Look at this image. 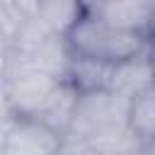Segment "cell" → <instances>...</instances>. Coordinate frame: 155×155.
I'll use <instances>...</instances> for the list:
<instances>
[{"instance_id":"9a60e30c","label":"cell","mask_w":155,"mask_h":155,"mask_svg":"<svg viewBox=\"0 0 155 155\" xmlns=\"http://www.w3.org/2000/svg\"><path fill=\"white\" fill-rule=\"evenodd\" d=\"M145 155H155V145H150V148H145Z\"/></svg>"},{"instance_id":"8fae6325","label":"cell","mask_w":155,"mask_h":155,"mask_svg":"<svg viewBox=\"0 0 155 155\" xmlns=\"http://www.w3.org/2000/svg\"><path fill=\"white\" fill-rule=\"evenodd\" d=\"M58 155H104L102 148L90 140V138H78V136H65L61 143Z\"/></svg>"},{"instance_id":"2e32d148","label":"cell","mask_w":155,"mask_h":155,"mask_svg":"<svg viewBox=\"0 0 155 155\" xmlns=\"http://www.w3.org/2000/svg\"><path fill=\"white\" fill-rule=\"evenodd\" d=\"M97 2H104V0H85V5H97Z\"/></svg>"},{"instance_id":"6da1fadb","label":"cell","mask_w":155,"mask_h":155,"mask_svg":"<svg viewBox=\"0 0 155 155\" xmlns=\"http://www.w3.org/2000/svg\"><path fill=\"white\" fill-rule=\"evenodd\" d=\"M65 41L75 56L97 58V61H104L111 65L128 61L150 48L145 34L116 29V27L107 24L104 19H99L97 15H92L90 10H85V15L70 29Z\"/></svg>"},{"instance_id":"3957f363","label":"cell","mask_w":155,"mask_h":155,"mask_svg":"<svg viewBox=\"0 0 155 155\" xmlns=\"http://www.w3.org/2000/svg\"><path fill=\"white\" fill-rule=\"evenodd\" d=\"M61 85H63V78L51 75L41 68L19 63L17 73L7 78L5 99H7L10 114L12 116H39L48 107V102L53 99Z\"/></svg>"},{"instance_id":"7c38bea8","label":"cell","mask_w":155,"mask_h":155,"mask_svg":"<svg viewBox=\"0 0 155 155\" xmlns=\"http://www.w3.org/2000/svg\"><path fill=\"white\" fill-rule=\"evenodd\" d=\"M24 19H29V17H36L39 15V5H41V0H7Z\"/></svg>"},{"instance_id":"5b68a950","label":"cell","mask_w":155,"mask_h":155,"mask_svg":"<svg viewBox=\"0 0 155 155\" xmlns=\"http://www.w3.org/2000/svg\"><path fill=\"white\" fill-rule=\"evenodd\" d=\"M87 10L116 29L138 31V34L148 31L150 17L155 12L153 5L145 0H104L97 5H87Z\"/></svg>"},{"instance_id":"5bb4252c","label":"cell","mask_w":155,"mask_h":155,"mask_svg":"<svg viewBox=\"0 0 155 155\" xmlns=\"http://www.w3.org/2000/svg\"><path fill=\"white\" fill-rule=\"evenodd\" d=\"M150 61H153V73H155V46H150Z\"/></svg>"},{"instance_id":"52a82bcc","label":"cell","mask_w":155,"mask_h":155,"mask_svg":"<svg viewBox=\"0 0 155 155\" xmlns=\"http://www.w3.org/2000/svg\"><path fill=\"white\" fill-rule=\"evenodd\" d=\"M111 63L97 61V58H85V56H75L70 61L68 68V82L82 94V92H97V90H109V80H111Z\"/></svg>"},{"instance_id":"8992f818","label":"cell","mask_w":155,"mask_h":155,"mask_svg":"<svg viewBox=\"0 0 155 155\" xmlns=\"http://www.w3.org/2000/svg\"><path fill=\"white\" fill-rule=\"evenodd\" d=\"M155 85V73H153V61H150V48L128 58V61H121L111 68V80H109V90L131 99L136 97L138 92L148 90Z\"/></svg>"},{"instance_id":"7a4b0ae2","label":"cell","mask_w":155,"mask_h":155,"mask_svg":"<svg viewBox=\"0 0 155 155\" xmlns=\"http://www.w3.org/2000/svg\"><path fill=\"white\" fill-rule=\"evenodd\" d=\"M128 131V99L111 92V90H97V92H82L75 119L68 136L90 138V140H104L109 136Z\"/></svg>"},{"instance_id":"4fadbf2b","label":"cell","mask_w":155,"mask_h":155,"mask_svg":"<svg viewBox=\"0 0 155 155\" xmlns=\"http://www.w3.org/2000/svg\"><path fill=\"white\" fill-rule=\"evenodd\" d=\"M145 36H148V44H150V46H155V12H153V17H150V24H148Z\"/></svg>"},{"instance_id":"30bf717a","label":"cell","mask_w":155,"mask_h":155,"mask_svg":"<svg viewBox=\"0 0 155 155\" xmlns=\"http://www.w3.org/2000/svg\"><path fill=\"white\" fill-rule=\"evenodd\" d=\"M85 10H87L85 0H41L36 17L56 36H68L70 29L78 24V19L85 15Z\"/></svg>"},{"instance_id":"277c9868","label":"cell","mask_w":155,"mask_h":155,"mask_svg":"<svg viewBox=\"0 0 155 155\" xmlns=\"http://www.w3.org/2000/svg\"><path fill=\"white\" fill-rule=\"evenodd\" d=\"M63 136L34 116L7 119L0 155H58Z\"/></svg>"},{"instance_id":"ba28073f","label":"cell","mask_w":155,"mask_h":155,"mask_svg":"<svg viewBox=\"0 0 155 155\" xmlns=\"http://www.w3.org/2000/svg\"><path fill=\"white\" fill-rule=\"evenodd\" d=\"M128 131L143 148L155 145V85L128 99Z\"/></svg>"},{"instance_id":"9c48e42d","label":"cell","mask_w":155,"mask_h":155,"mask_svg":"<svg viewBox=\"0 0 155 155\" xmlns=\"http://www.w3.org/2000/svg\"><path fill=\"white\" fill-rule=\"evenodd\" d=\"M78 102H80V92H78L68 80H63V85L58 87V92L53 94V99L48 102V107H46L39 116H34V119L44 121L46 126H51L53 131H58V133L65 138V136L70 133Z\"/></svg>"}]
</instances>
